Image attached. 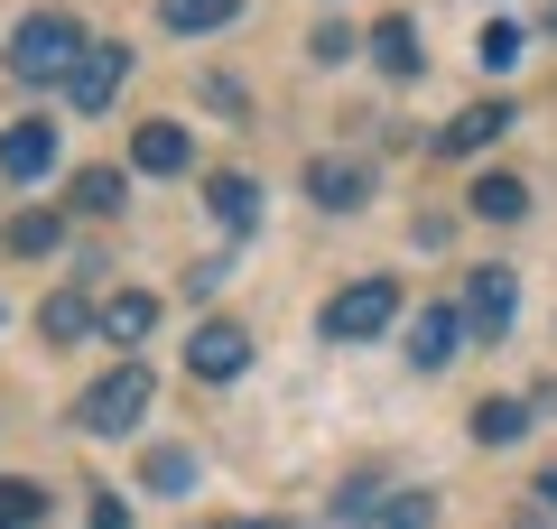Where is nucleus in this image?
I'll return each mask as SVG.
<instances>
[{"label": "nucleus", "mask_w": 557, "mask_h": 529, "mask_svg": "<svg viewBox=\"0 0 557 529\" xmlns=\"http://www.w3.org/2000/svg\"><path fill=\"white\" fill-rule=\"evenodd\" d=\"M539 502H548V510H557V465H539Z\"/></svg>", "instance_id": "nucleus-27"}, {"label": "nucleus", "mask_w": 557, "mask_h": 529, "mask_svg": "<svg viewBox=\"0 0 557 529\" xmlns=\"http://www.w3.org/2000/svg\"><path fill=\"white\" fill-rule=\"evenodd\" d=\"M233 529H288V520H233Z\"/></svg>", "instance_id": "nucleus-28"}, {"label": "nucleus", "mask_w": 557, "mask_h": 529, "mask_svg": "<svg viewBox=\"0 0 557 529\" xmlns=\"http://www.w3.org/2000/svg\"><path fill=\"white\" fill-rule=\"evenodd\" d=\"M38 334H47V344H75V334H102V307H94L84 288H57V297L38 307Z\"/></svg>", "instance_id": "nucleus-14"}, {"label": "nucleus", "mask_w": 557, "mask_h": 529, "mask_svg": "<svg viewBox=\"0 0 557 529\" xmlns=\"http://www.w3.org/2000/svg\"><path fill=\"white\" fill-rule=\"evenodd\" d=\"M465 428H474V446H520L530 436V399H474Z\"/></svg>", "instance_id": "nucleus-17"}, {"label": "nucleus", "mask_w": 557, "mask_h": 529, "mask_svg": "<svg viewBox=\"0 0 557 529\" xmlns=\"http://www.w3.org/2000/svg\"><path fill=\"white\" fill-rule=\"evenodd\" d=\"M362 529H437V502H428V492H381V502L362 510Z\"/></svg>", "instance_id": "nucleus-20"}, {"label": "nucleus", "mask_w": 557, "mask_h": 529, "mask_svg": "<svg viewBox=\"0 0 557 529\" xmlns=\"http://www.w3.org/2000/svg\"><path fill=\"white\" fill-rule=\"evenodd\" d=\"M242 362H251V334H242L233 316H214V325L186 334V372L196 381H242Z\"/></svg>", "instance_id": "nucleus-6"}, {"label": "nucleus", "mask_w": 557, "mask_h": 529, "mask_svg": "<svg viewBox=\"0 0 557 529\" xmlns=\"http://www.w3.org/2000/svg\"><path fill=\"white\" fill-rule=\"evenodd\" d=\"M465 205H474L483 223H520V214H530V186L493 168V176H474V196H465Z\"/></svg>", "instance_id": "nucleus-19"}, {"label": "nucleus", "mask_w": 557, "mask_h": 529, "mask_svg": "<svg viewBox=\"0 0 557 529\" xmlns=\"http://www.w3.org/2000/svg\"><path fill=\"white\" fill-rule=\"evenodd\" d=\"M0 242H10L20 260H47V251L65 242V223H57V214H10V233H0Z\"/></svg>", "instance_id": "nucleus-21"}, {"label": "nucleus", "mask_w": 557, "mask_h": 529, "mask_svg": "<svg viewBox=\"0 0 557 529\" xmlns=\"http://www.w3.org/2000/svg\"><path fill=\"white\" fill-rule=\"evenodd\" d=\"M362 186H372V168H362V158H307V196H317L325 214H354Z\"/></svg>", "instance_id": "nucleus-11"}, {"label": "nucleus", "mask_w": 557, "mask_h": 529, "mask_svg": "<svg viewBox=\"0 0 557 529\" xmlns=\"http://www.w3.org/2000/svg\"><path fill=\"white\" fill-rule=\"evenodd\" d=\"M149 492H196V455H186V446H159V455H149Z\"/></svg>", "instance_id": "nucleus-24"}, {"label": "nucleus", "mask_w": 557, "mask_h": 529, "mask_svg": "<svg viewBox=\"0 0 557 529\" xmlns=\"http://www.w3.org/2000/svg\"><path fill=\"white\" fill-rule=\"evenodd\" d=\"M548 38H557V0H548Z\"/></svg>", "instance_id": "nucleus-29"}, {"label": "nucleus", "mask_w": 557, "mask_h": 529, "mask_svg": "<svg viewBox=\"0 0 557 529\" xmlns=\"http://www.w3.org/2000/svg\"><path fill=\"white\" fill-rule=\"evenodd\" d=\"M362 47H372V65H381V75H399V84H409L418 65H428V57H418V20H381Z\"/></svg>", "instance_id": "nucleus-16"}, {"label": "nucleus", "mask_w": 557, "mask_h": 529, "mask_svg": "<svg viewBox=\"0 0 557 529\" xmlns=\"http://www.w3.org/2000/svg\"><path fill=\"white\" fill-rule=\"evenodd\" d=\"M47 168H57V121L47 112L10 121V131H0V176H10V186H38Z\"/></svg>", "instance_id": "nucleus-5"}, {"label": "nucleus", "mask_w": 557, "mask_h": 529, "mask_svg": "<svg viewBox=\"0 0 557 529\" xmlns=\"http://www.w3.org/2000/svg\"><path fill=\"white\" fill-rule=\"evenodd\" d=\"M502 131H511V102H502V94H483V102H465V112L437 131V149H446V158H474V149H493Z\"/></svg>", "instance_id": "nucleus-10"}, {"label": "nucleus", "mask_w": 557, "mask_h": 529, "mask_svg": "<svg viewBox=\"0 0 557 529\" xmlns=\"http://www.w3.org/2000/svg\"><path fill=\"white\" fill-rule=\"evenodd\" d=\"M465 344V307H418L409 316V372H446Z\"/></svg>", "instance_id": "nucleus-8"}, {"label": "nucleus", "mask_w": 557, "mask_h": 529, "mask_svg": "<svg viewBox=\"0 0 557 529\" xmlns=\"http://www.w3.org/2000/svg\"><path fill=\"white\" fill-rule=\"evenodd\" d=\"M131 168L139 176H186L196 168V131H186V121H139L131 131Z\"/></svg>", "instance_id": "nucleus-7"}, {"label": "nucleus", "mask_w": 557, "mask_h": 529, "mask_svg": "<svg viewBox=\"0 0 557 529\" xmlns=\"http://www.w3.org/2000/svg\"><path fill=\"white\" fill-rule=\"evenodd\" d=\"M465 334H511V307H520V270H502V260H483V270H465Z\"/></svg>", "instance_id": "nucleus-4"}, {"label": "nucleus", "mask_w": 557, "mask_h": 529, "mask_svg": "<svg viewBox=\"0 0 557 529\" xmlns=\"http://www.w3.org/2000/svg\"><path fill=\"white\" fill-rule=\"evenodd\" d=\"M474 65H483V75H511V65H520V28L493 20V28H483V47H474Z\"/></svg>", "instance_id": "nucleus-23"}, {"label": "nucleus", "mask_w": 557, "mask_h": 529, "mask_svg": "<svg viewBox=\"0 0 557 529\" xmlns=\"http://www.w3.org/2000/svg\"><path fill=\"white\" fill-rule=\"evenodd\" d=\"M242 0H159V28H177V38H205V28H233Z\"/></svg>", "instance_id": "nucleus-18"}, {"label": "nucleus", "mask_w": 557, "mask_h": 529, "mask_svg": "<svg viewBox=\"0 0 557 529\" xmlns=\"http://www.w3.org/2000/svg\"><path fill=\"white\" fill-rule=\"evenodd\" d=\"M94 529H131V502H102V510H94Z\"/></svg>", "instance_id": "nucleus-26"}, {"label": "nucleus", "mask_w": 557, "mask_h": 529, "mask_svg": "<svg viewBox=\"0 0 557 529\" xmlns=\"http://www.w3.org/2000/svg\"><path fill=\"white\" fill-rule=\"evenodd\" d=\"M139 409H149V362H112V372L75 399V428L84 436H121V428H139Z\"/></svg>", "instance_id": "nucleus-3"}, {"label": "nucleus", "mask_w": 557, "mask_h": 529, "mask_svg": "<svg viewBox=\"0 0 557 529\" xmlns=\"http://www.w3.org/2000/svg\"><path fill=\"white\" fill-rule=\"evenodd\" d=\"M149 325H159V297H149V288H121V297H102V344L139 353V344H149Z\"/></svg>", "instance_id": "nucleus-12"}, {"label": "nucleus", "mask_w": 557, "mask_h": 529, "mask_svg": "<svg viewBox=\"0 0 557 529\" xmlns=\"http://www.w3.org/2000/svg\"><path fill=\"white\" fill-rule=\"evenodd\" d=\"M354 47H362L354 28H344V20H325L317 38H307V57H317V65H344V57H354Z\"/></svg>", "instance_id": "nucleus-25"}, {"label": "nucleus", "mask_w": 557, "mask_h": 529, "mask_svg": "<svg viewBox=\"0 0 557 529\" xmlns=\"http://www.w3.org/2000/svg\"><path fill=\"white\" fill-rule=\"evenodd\" d=\"M205 205H214L223 233H260V186L251 176H205Z\"/></svg>", "instance_id": "nucleus-15"}, {"label": "nucleus", "mask_w": 557, "mask_h": 529, "mask_svg": "<svg viewBox=\"0 0 557 529\" xmlns=\"http://www.w3.org/2000/svg\"><path fill=\"white\" fill-rule=\"evenodd\" d=\"M65 196H75V214L112 223L121 205H131V168H112V158H102V168H75V186H65Z\"/></svg>", "instance_id": "nucleus-13"}, {"label": "nucleus", "mask_w": 557, "mask_h": 529, "mask_svg": "<svg viewBox=\"0 0 557 529\" xmlns=\"http://www.w3.org/2000/svg\"><path fill=\"white\" fill-rule=\"evenodd\" d=\"M47 520V492L20 483V473H0V529H38Z\"/></svg>", "instance_id": "nucleus-22"}, {"label": "nucleus", "mask_w": 557, "mask_h": 529, "mask_svg": "<svg viewBox=\"0 0 557 529\" xmlns=\"http://www.w3.org/2000/svg\"><path fill=\"white\" fill-rule=\"evenodd\" d=\"M84 57H94V38H84L65 10H28V20L10 28V75L20 84H75Z\"/></svg>", "instance_id": "nucleus-1"}, {"label": "nucleus", "mask_w": 557, "mask_h": 529, "mask_svg": "<svg viewBox=\"0 0 557 529\" xmlns=\"http://www.w3.org/2000/svg\"><path fill=\"white\" fill-rule=\"evenodd\" d=\"M121 84H131V47H94V57H84L75 65V84H65V102H75V112H112V94H121Z\"/></svg>", "instance_id": "nucleus-9"}, {"label": "nucleus", "mask_w": 557, "mask_h": 529, "mask_svg": "<svg viewBox=\"0 0 557 529\" xmlns=\"http://www.w3.org/2000/svg\"><path fill=\"white\" fill-rule=\"evenodd\" d=\"M391 316H399V279H354V288L325 297L317 334L325 344H372V334H391Z\"/></svg>", "instance_id": "nucleus-2"}, {"label": "nucleus", "mask_w": 557, "mask_h": 529, "mask_svg": "<svg viewBox=\"0 0 557 529\" xmlns=\"http://www.w3.org/2000/svg\"><path fill=\"white\" fill-rule=\"evenodd\" d=\"M511 529H548V520H511Z\"/></svg>", "instance_id": "nucleus-30"}]
</instances>
